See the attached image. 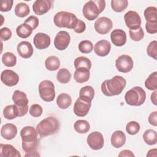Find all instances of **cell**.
I'll return each instance as SVG.
<instances>
[{
	"instance_id": "1",
	"label": "cell",
	"mask_w": 157,
	"mask_h": 157,
	"mask_svg": "<svg viewBox=\"0 0 157 157\" xmlns=\"http://www.w3.org/2000/svg\"><path fill=\"white\" fill-rule=\"evenodd\" d=\"M126 85L125 78L120 75H115L110 79L104 81L101 86V91L107 96H117L121 93Z\"/></svg>"
},
{
	"instance_id": "2",
	"label": "cell",
	"mask_w": 157,
	"mask_h": 157,
	"mask_svg": "<svg viewBox=\"0 0 157 157\" xmlns=\"http://www.w3.org/2000/svg\"><path fill=\"white\" fill-rule=\"evenodd\" d=\"M38 132L31 126L23 127L20 131L21 145L23 150L26 153L36 151L38 145Z\"/></svg>"
},
{
	"instance_id": "3",
	"label": "cell",
	"mask_w": 157,
	"mask_h": 157,
	"mask_svg": "<svg viewBox=\"0 0 157 157\" xmlns=\"http://www.w3.org/2000/svg\"><path fill=\"white\" fill-rule=\"evenodd\" d=\"M60 127L59 121L54 117H48L41 120L36 126L38 134L41 137H47L56 133Z\"/></svg>"
},
{
	"instance_id": "4",
	"label": "cell",
	"mask_w": 157,
	"mask_h": 157,
	"mask_svg": "<svg viewBox=\"0 0 157 157\" xmlns=\"http://www.w3.org/2000/svg\"><path fill=\"white\" fill-rule=\"evenodd\" d=\"M105 7L104 0H91L86 2L83 7V15L89 21L96 19Z\"/></svg>"
},
{
	"instance_id": "5",
	"label": "cell",
	"mask_w": 157,
	"mask_h": 157,
	"mask_svg": "<svg viewBox=\"0 0 157 157\" xmlns=\"http://www.w3.org/2000/svg\"><path fill=\"white\" fill-rule=\"evenodd\" d=\"M78 18L76 15L71 12L60 11L57 12L53 17L54 24L59 28L74 29Z\"/></svg>"
},
{
	"instance_id": "6",
	"label": "cell",
	"mask_w": 157,
	"mask_h": 157,
	"mask_svg": "<svg viewBox=\"0 0 157 157\" xmlns=\"http://www.w3.org/2000/svg\"><path fill=\"white\" fill-rule=\"evenodd\" d=\"M146 99V93L140 86H134L128 90L124 95V100L127 104L132 106H140Z\"/></svg>"
},
{
	"instance_id": "7",
	"label": "cell",
	"mask_w": 157,
	"mask_h": 157,
	"mask_svg": "<svg viewBox=\"0 0 157 157\" xmlns=\"http://www.w3.org/2000/svg\"><path fill=\"white\" fill-rule=\"evenodd\" d=\"M38 91L40 98L45 102H52L55 98V85L50 80H42L39 85Z\"/></svg>"
},
{
	"instance_id": "8",
	"label": "cell",
	"mask_w": 157,
	"mask_h": 157,
	"mask_svg": "<svg viewBox=\"0 0 157 157\" xmlns=\"http://www.w3.org/2000/svg\"><path fill=\"white\" fill-rule=\"evenodd\" d=\"M134 63L132 58L128 55L119 56L115 61V66L117 70L123 73H128L133 68Z\"/></svg>"
},
{
	"instance_id": "9",
	"label": "cell",
	"mask_w": 157,
	"mask_h": 157,
	"mask_svg": "<svg viewBox=\"0 0 157 157\" xmlns=\"http://www.w3.org/2000/svg\"><path fill=\"white\" fill-rule=\"evenodd\" d=\"M113 26L112 20L106 17L98 18L94 22V27L95 31L99 34H106L110 31Z\"/></svg>"
},
{
	"instance_id": "10",
	"label": "cell",
	"mask_w": 157,
	"mask_h": 157,
	"mask_svg": "<svg viewBox=\"0 0 157 157\" xmlns=\"http://www.w3.org/2000/svg\"><path fill=\"white\" fill-rule=\"evenodd\" d=\"M91 105V101L78 98L74 105V113L78 117H83L86 116Z\"/></svg>"
},
{
	"instance_id": "11",
	"label": "cell",
	"mask_w": 157,
	"mask_h": 157,
	"mask_svg": "<svg viewBox=\"0 0 157 157\" xmlns=\"http://www.w3.org/2000/svg\"><path fill=\"white\" fill-rule=\"evenodd\" d=\"M86 142L90 148L94 150H98L103 147L104 140L101 132L94 131L88 136Z\"/></svg>"
},
{
	"instance_id": "12",
	"label": "cell",
	"mask_w": 157,
	"mask_h": 157,
	"mask_svg": "<svg viewBox=\"0 0 157 157\" xmlns=\"http://www.w3.org/2000/svg\"><path fill=\"white\" fill-rule=\"evenodd\" d=\"M71 42L69 34L65 31H59L54 39L55 47L58 50H64L67 48Z\"/></svg>"
},
{
	"instance_id": "13",
	"label": "cell",
	"mask_w": 157,
	"mask_h": 157,
	"mask_svg": "<svg viewBox=\"0 0 157 157\" xmlns=\"http://www.w3.org/2000/svg\"><path fill=\"white\" fill-rule=\"evenodd\" d=\"M125 24L129 29H136L140 27L141 18L139 13L133 10L127 12L124 15Z\"/></svg>"
},
{
	"instance_id": "14",
	"label": "cell",
	"mask_w": 157,
	"mask_h": 157,
	"mask_svg": "<svg viewBox=\"0 0 157 157\" xmlns=\"http://www.w3.org/2000/svg\"><path fill=\"white\" fill-rule=\"evenodd\" d=\"M1 80L7 86H13L18 83L19 76L13 71L6 69L1 74Z\"/></svg>"
},
{
	"instance_id": "15",
	"label": "cell",
	"mask_w": 157,
	"mask_h": 157,
	"mask_svg": "<svg viewBox=\"0 0 157 157\" xmlns=\"http://www.w3.org/2000/svg\"><path fill=\"white\" fill-rule=\"evenodd\" d=\"M52 1L50 0H37L33 5V12L37 15L47 13L52 8Z\"/></svg>"
},
{
	"instance_id": "16",
	"label": "cell",
	"mask_w": 157,
	"mask_h": 157,
	"mask_svg": "<svg viewBox=\"0 0 157 157\" xmlns=\"http://www.w3.org/2000/svg\"><path fill=\"white\" fill-rule=\"evenodd\" d=\"M51 43L50 37L43 33H37L33 39V44L35 47L39 50H44L47 48Z\"/></svg>"
},
{
	"instance_id": "17",
	"label": "cell",
	"mask_w": 157,
	"mask_h": 157,
	"mask_svg": "<svg viewBox=\"0 0 157 157\" xmlns=\"http://www.w3.org/2000/svg\"><path fill=\"white\" fill-rule=\"evenodd\" d=\"M18 55L23 58L28 59L32 56L34 49L31 44L28 41L20 42L17 47Z\"/></svg>"
},
{
	"instance_id": "18",
	"label": "cell",
	"mask_w": 157,
	"mask_h": 157,
	"mask_svg": "<svg viewBox=\"0 0 157 157\" xmlns=\"http://www.w3.org/2000/svg\"><path fill=\"white\" fill-rule=\"evenodd\" d=\"M110 39L113 44L115 46H123L126 42V34L123 29H113L110 34Z\"/></svg>"
},
{
	"instance_id": "19",
	"label": "cell",
	"mask_w": 157,
	"mask_h": 157,
	"mask_svg": "<svg viewBox=\"0 0 157 157\" xmlns=\"http://www.w3.org/2000/svg\"><path fill=\"white\" fill-rule=\"evenodd\" d=\"M111 44L107 40H100L94 46V52L99 56H105L110 51Z\"/></svg>"
},
{
	"instance_id": "20",
	"label": "cell",
	"mask_w": 157,
	"mask_h": 157,
	"mask_svg": "<svg viewBox=\"0 0 157 157\" xmlns=\"http://www.w3.org/2000/svg\"><path fill=\"white\" fill-rule=\"evenodd\" d=\"M12 101L14 104L18 108H27L29 100L26 93L20 90H15L12 95Z\"/></svg>"
},
{
	"instance_id": "21",
	"label": "cell",
	"mask_w": 157,
	"mask_h": 157,
	"mask_svg": "<svg viewBox=\"0 0 157 157\" xmlns=\"http://www.w3.org/2000/svg\"><path fill=\"white\" fill-rule=\"evenodd\" d=\"M17 128L12 123H6L1 129V136L6 140H12L17 134Z\"/></svg>"
},
{
	"instance_id": "22",
	"label": "cell",
	"mask_w": 157,
	"mask_h": 157,
	"mask_svg": "<svg viewBox=\"0 0 157 157\" xmlns=\"http://www.w3.org/2000/svg\"><path fill=\"white\" fill-rule=\"evenodd\" d=\"M126 140V136L123 131L121 130H117L112 133L110 142L112 145L113 147L116 148H119L124 145Z\"/></svg>"
},
{
	"instance_id": "23",
	"label": "cell",
	"mask_w": 157,
	"mask_h": 157,
	"mask_svg": "<svg viewBox=\"0 0 157 157\" xmlns=\"http://www.w3.org/2000/svg\"><path fill=\"white\" fill-rule=\"evenodd\" d=\"M0 156L4 157H21V154L13 145L1 144Z\"/></svg>"
},
{
	"instance_id": "24",
	"label": "cell",
	"mask_w": 157,
	"mask_h": 157,
	"mask_svg": "<svg viewBox=\"0 0 157 157\" xmlns=\"http://www.w3.org/2000/svg\"><path fill=\"white\" fill-rule=\"evenodd\" d=\"M56 104L61 109H66L72 104L71 96L67 93H61L56 98Z\"/></svg>"
},
{
	"instance_id": "25",
	"label": "cell",
	"mask_w": 157,
	"mask_h": 157,
	"mask_svg": "<svg viewBox=\"0 0 157 157\" xmlns=\"http://www.w3.org/2000/svg\"><path fill=\"white\" fill-rule=\"evenodd\" d=\"M90 77V70L86 69H76L74 74V80L78 83L86 82Z\"/></svg>"
},
{
	"instance_id": "26",
	"label": "cell",
	"mask_w": 157,
	"mask_h": 157,
	"mask_svg": "<svg viewBox=\"0 0 157 157\" xmlns=\"http://www.w3.org/2000/svg\"><path fill=\"white\" fill-rule=\"evenodd\" d=\"M74 67L75 69H86L90 70L91 68V61L85 56H78L74 60Z\"/></svg>"
},
{
	"instance_id": "27",
	"label": "cell",
	"mask_w": 157,
	"mask_h": 157,
	"mask_svg": "<svg viewBox=\"0 0 157 157\" xmlns=\"http://www.w3.org/2000/svg\"><path fill=\"white\" fill-rule=\"evenodd\" d=\"M33 31V29L29 25L23 23L17 26L16 33L19 37L26 39L31 35Z\"/></svg>"
},
{
	"instance_id": "28",
	"label": "cell",
	"mask_w": 157,
	"mask_h": 157,
	"mask_svg": "<svg viewBox=\"0 0 157 157\" xmlns=\"http://www.w3.org/2000/svg\"><path fill=\"white\" fill-rule=\"evenodd\" d=\"M45 66L48 71H56L60 66V61L59 58L56 56H48L45 61Z\"/></svg>"
},
{
	"instance_id": "29",
	"label": "cell",
	"mask_w": 157,
	"mask_h": 157,
	"mask_svg": "<svg viewBox=\"0 0 157 157\" xmlns=\"http://www.w3.org/2000/svg\"><path fill=\"white\" fill-rule=\"evenodd\" d=\"M74 128L79 134H85L89 131L90 125L88 121L85 120H78L74 123Z\"/></svg>"
},
{
	"instance_id": "30",
	"label": "cell",
	"mask_w": 157,
	"mask_h": 157,
	"mask_svg": "<svg viewBox=\"0 0 157 157\" xmlns=\"http://www.w3.org/2000/svg\"><path fill=\"white\" fill-rule=\"evenodd\" d=\"M94 96V90L90 85L82 87L79 91V98L92 101Z\"/></svg>"
},
{
	"instance_id": "31",
	"label": "cell",
	"mask_w": 157,
	"mask_h": 157,
	"mask_svg": "<svg viewBox=\"0 0 157 157\" xmlns=\"http://www.w3.org/2000/svg\"><path fill=\"white\" fill-rule=\"evenodd\" d=\"M143 139L144 142L149 145L156 144L157 142L156 131L151 129L146 130L143 134Z\"/></svg>"
},
{
	"instance_id": "32",
	"label": "cell",
	"mask_w": 157,
	"mask_h": 157,
	"mask_svg": "<svg viewBox=\"0 0 157 157\" xmlns=\"http://www.w3.org/2000/svg\"><path fill=\"white\" fill-rule=\"evenodd\" d=\"M14 12L16 16L23 18L29 13L30 9L27 4L25 2H20L15 6Z\"/></svg>"
},
{
	"instance_id": "33",
	"label": "cell",
	"mask_w": 157,
	"mask_h": 157,
	"mask_svg": "<svg viewBox=\"0 0 157 157\" xmlns=\"http://www.w3.org/2000/svg\"><path fill=\"white\" fill-rule=\"evenodd\" d=\"M2 62L7 67H13L17 63V56L12 52H6L2 56Z\"/></svg>"
},
{
	"instance_id": "34",
	"label": "cell",
	"mask_w": 157,
	"mask_h": 157,
	"mask_svg": "<svg viewBox=\"0 0 157 157\" xmlns=\"http://www.w3.org/2000/svg\"><path fill=\"white\" fill-rule=\"evenodd\" d=\"M145 86L149 90H156L157 89V72L150 74L145 81Z\"/></svg>"
},
{
	"instance_id": "35",
	"label": "cell",
	"mask_w": 157,
	"mask_h": 157,
	"mask_svg": "<svg viewBox=\"0 0 157 157\" xmlns=\"http://www.w3.org/2000/svg\"><path fill=\"white\" fill-rule=\"evenodd\" d=\"M56 78L59 83L66 84L71 80V74L67 69L62 68L58 71Z\"/></svg>"
},
{
	"instance_id": "36",
	"label": "cell",
	"mask_w": 157,
	"mask_h": 157,
	"mask_svg": "<svg viewBox=\"0 0 157 157\" xmlns=\"http://www.w3.org/2000/svg\"><path fill=\"white\" fill-rule=\"evenodd\" d=\"M111 7L116 12H121L124 11L128 6L127 0H112L110 2Z\"/></svg>"
},
{
	"instance_id": "37",
	"label": "cell",
	"mask_w": 157,
	"mask_h": 157,
	"mask_svg": "<svg viewBox=\"0 0 157 157\" xmlns=\"http://www.w3.org/2000/svg\"><path fill=\"white\" fill-rule=\"evenodd\" d=\"M147 21H157V9L154 6L147 7L144 12Z\"/></svg>"
},
{
	"instance_id": "38",
	"label": "cell",
	"mask_w": 157,
	"mask_h": 157,
	"mask_svg": "<svg viewBox=\"0 0 157 157\" xmlns=\"http://www.w3.org/2000/svg\"><path fill=\"white\" fill-rule=\"evenodd\" d=\"M3 115L7 120H13L18 117L17 108L14 104L8 105L3 109Z\"/></svg>"
},
{
	"instance_id": "39",
	"label": "cell",
	"mask_w": 157,
	"mask_h": 157,
	"mask_svg": "<svg viewBox=\"0 0 157 157\" xmlns=\"http://www.w3.org/2000/svg\"><path fill=\"white\" fill-rule=\"evenodd\" d=\"M129 34L130 38L136 42L141 40L144 37V31L142 28L139 27L136 29H129Z\"/></svg>"
},
{
	"instance_id": "40",
	"label": "cell",
	"mask_w": 157,
	"mask_h": 157,
	"mask_svg": "<svg viewBox=\"0 0 157 157\" xmlns=\"http://www.w3.org/2000/svg\"><path fill=\"white\" fill-rule=\"evenodd\" d=\"M78 50L82 53H90L93 51V44L88 40H82L78 44Z\"/></svg>"
},
{
	"instance_id": "41",
	"label": "cell",
	"mask_w": 157,
	"mask_h": 157,
	"mask_svg": "<svg viewBox=\"0 0 157 157\" xmlns=\"http://www.w3.org/2000/svg\"><path fill=\"white\" fill-rule=\"evenodd\" d=\"M140 124L136 121H131L126 126V131L130 135H135L140 131Z\"/></svg>"
},
{
	"instance_id": "42",
	"label": "cell",
	"mask_w": 157,
	"mask_h": 157,
	"mask_svg": "<svg viewBox=\"0 0 157 157\" xmlns=\"http://www.w3.org/2000/svg\"><path fill=\"white\" fill-rule=\"evenodd\" d=\"M147 53L148 55L153 58L155 60L157 59V41L154 40L151 41L147 46Z\"/></svg>"
},
{
	"instance_id": "43",
	"label": "cell",
	"mask_w": 157,
	"mask_h": 157,
	"mask_svg": "<svg viewBox=\"0 0 157 157\" xmlns=\"http://www.w3.org/2000/svg\"><path fill=\"white\" fill-rule=\"evenodd\" d=\"M42 107L39 104H34L31 105L29 108V114L34 118L40 117L42 114Z\"/></svg>"
},
{
	"instance_id": "44",
	"label": "cell",
	"mask_w": 157,
	"mask_h": 157,
	"mask_svg": "<svg viewBox=\"0 0 157 157\" xmlns=\"http://www.w3.org/2000/svg\"><path fill=\"white\" fill-rule=\"evenodd\" d=\"M24 23L25 24H27L28 25H29L33 29V30H34V29H36L37 28V26H39V21L37 17H36L34 15H31L28 18H26L25 20Z\"/></svg>"
},
{
	"instance_id": "45",
	"label": "cell",
	"mask_w": 157,
	"mask_h": 157,
	"mask_svg": "<svg viewBox=\"0 0 157 157\" xmlns=\"http://www.w3.org/2000/svg\"><path fill=\"white\" fill-rule=\"evenodd\" d=\"M13 0H2L0 2V10L1 12H8L12 8Z\"/></svg>"
},
{
	"instance_id": "46",
	"label": "cell",
	"mask_w": 157,
	"mask_h": 157,
	"mask_svg": "<svg viewBox=\"0 0 157 157\" xmlns=\"http://www.w3.org/2000/svg\"><path fill=\"white\" fill-rule=\"evenodd\" d=\"M12 36L11 30L7 28L4 27L0 30V38L2 41H7L10 39Z\"/></svg>"
},
{
	"instance_id": "47",
	"label": "cell",
	"mask_w": 157,
	"mask_h": 157,
	"mask_svg": "<svg viewBox=\"0 0 157 157\" xmlns=\"http://www.w3.org/2000/svg\"><path fill=\"white\" fill-rule=\"evenodd\" d=\"M145 29L149 34H156L157 33V21H147Z\"/></svg>"
},
{
	"instance_id": "48",
	"label": "cell",
	"mask_w": 157,
	"mask_h": 157,
	"mask_svg": "<svg viewBox=\"0 0 157 157\" xmlns=\"http://www.w3.org/2000/svg\"><path fill=\"white\" fill-rule=\"evenodd\" d=\"M85 29H86L85 23L83 21L80 20V19H78L76 22V24L75 25V26L74 27L73 30L76 33L80 34V33H83L85 31Z\"/></svg>"
},
{
	"instance_id": "49",
	"label": "cell",
	"mask_w": 157,
	"mask_h": 157,
	"mask_svg": "<svg viewBox=\"0 0 157 157\" xmlns=\"http://www.w3.org/2000/svg\"><path fill=\"white\" fill-rule=\"evenodd\" d=\"M149 123L154 126H157V111H154L151 112L148 118Z\"/></svg>"
},
{
	"instance_id": "50",
	"label": "cell",
	"mask_w": 157,
	"mask_h": 157,
	"mask_svg": "<svg viewBox=\"0 0 157 157\" xmlns=\"http://www.w3.org/2000/svg\"><path fill=\"white\" fill-rule=\"evenodd\" d=\"M119 157H134V153L129 150H123L118 154Z\"/></svg>"
},
{
	"instance_id": "51",
	"label": "cell",
	"mask_w": 157,
	"mask_h": 157,
	"mask_svg": "<svg viewBox=\"0 0 157 157\" xmlns=\"http://www.w3.org/2000/svg\"><path fill=\"white\" fill-rule=\"evenodd\" d=\"M156 93H157V91L155 90L151 94L150 96V99H151V102L155 105H157V102H156Z\"/></svg>"
},
{
	"instance_id": "52",
	"label": "cell",
	"mask_w": 157,
	"mask_h": 157,
	"mask_svg": "<svg viewBox=\"0 0 157 157\" xmlns=\"http://www.w3.org/2000/svg\"><path fill=\"white\" fill-rule=\"evenodd\" d=\"M156 152H157L156 148L151 149L148 151L146 156H156Z\"/></svg>"
},
{
	"instance_id": "53",
	"label": "cell",
	"mask_w": 157,
	"mask_h": 157,
	"mask_svg": "<svg viewBox=\"0 0 157 157\" xmlns=\"http://www.w3.org/2000/svg\"><path fill=\"white\" fill-rule=\"evenodd\" d=\"M25 156H39L40 155L37 153V151H35L26 153Z\"/></svg>"
}]
</instances>
